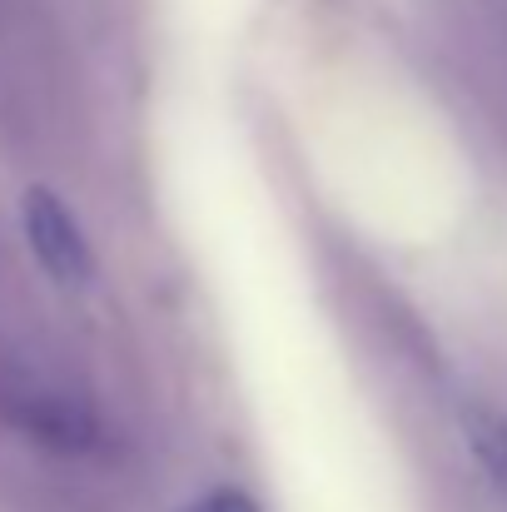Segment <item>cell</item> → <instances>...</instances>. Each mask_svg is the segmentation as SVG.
<instances>
[{
    "label": "cell",
    "instance_id": "obj_1",
    "mask_svg": "<svg viewBox=\"0 0 507 512\" xmlns=\"http://www.w3.org/2000/svg\"><path fill=\"white\" fill-rule=\"evenodd\" d=\"M0 413L10 428H20L25 438L60 448V453H85L100 438V418L80 393H70L40 373H25V368L0 373Z\"/></svg>",
    "mask_w": 507,
    "mask_h": 512
},
{
    "label": "cell",
    "instance_id": "obj_2",
    "mask_svg": "<svg viewBox=\"0 0 507 512\" xmlns=\"http://www.w3.org/2000/svg\"><path fill=\"white\" fill-rule=\"evenodd\" d=\"M20 214H25V239H30L40 269H45L55 284H70V289H75V284H85V279L95 274V249H90L80 219L65 209L60 194L30 189L25 204H20Z\"/></svg>",
    "mask_w": 507,
    "mask_h": 512
},
{
    "label": "cell",
    "instance_id": "obj_3",
    "mask_svg": "<svg viewBox=\"0 0 507 512\" xmlns=\"http://www.w3.org/2000/svg\"><path fill=\"white\" fill-rule=\"evenodd\" d=\"M463 438H468L478 468L488 473V483H493L498 493H507V418L473 403V408L463 413Z\"/></svg>",
    "mask_w": 507,
    "mask_h": 512
},
{
    "label": "cell",
    "instance_id": "obj_4",
    "mask_svg": "<svg viewBox=\"0 0 507 512\" xmlns=\"http://www.w3.org/2000/svg\"><path fill=\"white\" fill-rule=\"evenodd\" d=\"M189 512H259V503L249 493H239V488H219V493H209L204 503H194Z\"/></svg>",
    "mask_w": 507,
    "mask_h": 512
}]
</instances>
